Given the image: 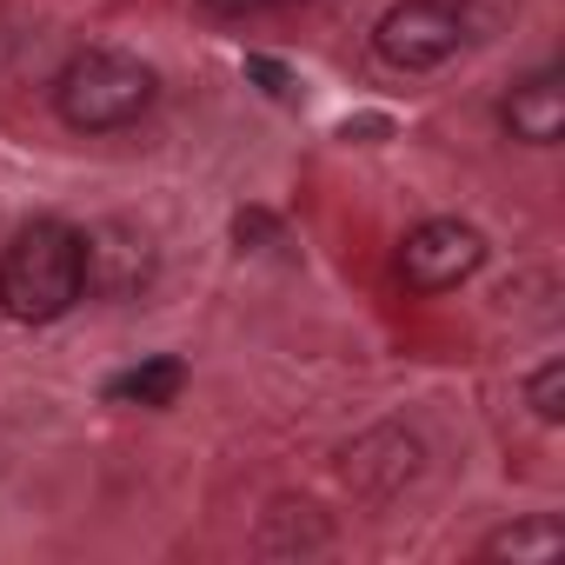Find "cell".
<instances>
[{
    "label": "cell",
    "mask_w": 565,
    "mask_h": 565,
    "mask_svg": "<svg viewBox=\"0 0 565 565\" xmlns=\"http://www.w3.org/2000/svg\"><path fill=\"white\" fill-rule=\"evenodd\" d=\"M81 307V226L28 220L0 246V313L14 327H54Z\"/></svg>",
    "instance_id": "obj_1"
},
{
    "label": "cell",
    "mask_w": 565,
    "mask_h": 565,
    "mask_svg": "<svg viewBox=\"0 0 565 565\" xmlns=\"http://www.w3.org/2000/svg\"><path fill=\"white\" fill-rule=\"evenodd\" d=\"M160 81L140 54L127 47H81L61 81H54V114L74 127V134H120L134 127L147 107H153Z\"/></svg>",
    "instance_id": "obj_2"
},
{
    "label": "cell",
    "mask_w": 565,
    "mask_h": 565,
    "mask_svg": "<svg viewBox=\"0 0 565 565\" xmlns=\"http://www.w3.org/2000/svg\"><path fill=\"white\" fill-rule=\"evenodd\" d=\"M466 47L452 0H393L373 28V54L393 74H439L452 54Z\"/></svg>",
    "instance_id": "obj_3"
},
{
    "label": "cell",
    "mask_w": 565,
    "mask_h": 565,
    "mask_svg": "<svg viewBox=\"0 0 565 565\" xmlns=\"http://www.w3.org/2000/svg\"><path fill=\"white\" fill-rule=\"evenodd\" d=\"M486 266V233L466 220H419L399 239V279L413 294H452Z\"/></svg>",
    "instance_id": "obj_4"
},
{
    "label": "cell",
    "mask_w": 565,
    "mask_h": 565,
    "mask_svg": "<svg viewBox=\"0 0 565 565\" xmlns=\"http://www.w3.org/2000/svg\"><path fill=\"white\" fill-rule=\"evenodd\" d=\"M153 279V246L127 220H100L81 233V294L94 300H134Z\"/></svg>",
    "instance_id": "obj_5"
},
{
    "label": "cell",
    "mask_w": 565,
    "mask_h": 565,
    "mask_svg": "<svg viewBox=\"0 0 565 565\" xmlns=\"http://www.w3.org/2000/svg\"><path fill=\"white\" fill-rule=\"evenodd\" d=\"M419 472H426V446H419V433H406V426H366V433L340 452V479H347V492H360V499H399Z\"/></svg>",
    "instance_id": "obj_6"
},
{
    "label": "cell",
    "mask_w": 565,
    "mask_h": 565,
    "mask_svg": "<svg viewBox=\"0 0 565 565\" xmlns=\"http://www.w3.org/2000/svg\"><path fill=\"white\" fill-rule=\"evenodd\" d=\"M499 114H505V134L525 140V147L565 140V81H558V67H532L525 81H512Z\"/></svg>",
    "instance_id": "obj_7"
},
{
    "label": "cell",
    "mask_w": 565,
    "mask_h": 565,
    "mask_svg": "<svg viewBox=\"0 0 565 565\" xmlns=\"http://www.w3.org/2000/svg\"><path fill=\"white\" fill-rule=\"evenodd\" d=\"M333 545V519L307 499H279L253 525V558H320Z\"/></svg>",
    "instance_id": "obj_8"
},
{
    "label": "cell",
    "mask_w": 565,
    "mask_h": 565,
    "mask_svg": "<svg viewBox=\"0 0 565 565\" xmlns=\"http://www.w3.org/2000/svg\"><path fill=\"white\" fill-rule=\"evenodd\" d=\"M479 558H512V565H558V558H565V525H558L552 512H525V519L499 525V532L479 545Z\"/></svg>",
    "instance_id": "obj_9"
},
{
    "label": "cell",
    "mask_w": 565,
    "mask_h": 565,
    "mask_svg": "<svg viewBox=\"0 0 565 565\" xmlns=\"http://www.w3.org/2000/svg\"><path fill=\"white\" fill-rule=\"evenodd\" d=\"M180 360L173 353H153V360H140V366H127L114 386H107V399H120V406H173L180 399Z\"/></svg>",
    "instance_id": "obj_10"
},
{
    "label": "cell",
    "mask_w": 565,
    "mask_h": 565,
    "mask_svg": "<svg viewBox=\"0 0 565 565\" xmlns=\"http://www.w3.org/2000/svg\"><path fill=\"white\" fill-rule=\"evenodd\" d=\"M452 14H459L466 41H499L519 21V0H452Z\"/></svg>",
    "instance_id": "obj_11"
},
{
    "label": "cell",
    "mask_w": 565,
    "mask_h": 565,
    "mask_svg": "<svg viewBox=\"0 0 565 565\" xmlns=\"http://www.w3.org/2000/svg\"><path fill=\"white\" fill-rule=\"evenodd\" d=\"M525 406H532V419H545V426L565 419V360H545V366L525 373Z\"/></svg>",
    "instance_id": "obj_12"
},
{
    "label": "cell",
    "mask_w": 565,
    "mask_h": 565,
    "mask_svg": "<svg viewBox=\"0 0 565 565\" xmlns=\"http://www.w3.org/2000/svg\"><path fill=\"white\" fill-rule=\"evenodd\" d=\"M246 74H253V81H259L273 100H287V94H294V74L279 67V61H266V54H246Z\"/></svg>",
    "instance_id": "obj_13"
},
{
    "label": "cell",
    "mask_w": 565,
    "mask_h": 565,
    "mask_svg": "<svg viewBox=\"0 0 565 565\" xmlns=\"http://www.w3.org/2000/svg\"><path fill=\"white\" fill-rule=\"evenodd\" d=\"M206 14H220V21H246V14H259V8H273V0H200Z\"/></svg>",
    "instance_id": "obj_14"
},
{
    "label": "cell",
    "mask_w": 565,
    "mask_h": 565,
    "mask_svg": "<svg viewBox=\"0 0 565 565\" xmlns=\"http://www.w3.org/2000/svg\"><path fill=\"white\" fill-rule=\"evenodd\" d=\"M273 8H287V0H273Z\"/></svg>",
    "instance_id": "obj_15"
}]
</instances>
